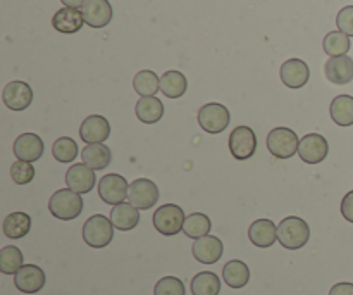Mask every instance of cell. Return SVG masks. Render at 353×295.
I'll list each match as a JSON object with an SVG mask.
<instances>
[{
  "label": "cell",
  "instance_id": "6da1fadb",
  "mask_svg": "<svg viewBox=\"0 0 353 295\" xmlns=\"http://www.w3.org/2000/svg\"><path fill=\"white\" fill-rule=\"evenodd\" d=\"M310 238V228L307 225V221H303L302 218L290 216L279 223L278 227V240L279 244L285 249L290 251H296V249H302L303 245L309 242Z\"/></svg>",
  "mask_w": 353,
  "mask_h": 295
},
{
  "label": "cell",
  "instance_id": "7a4b0ae2",
  "mask_svg": "<svg viewBox=\"0 0 353 295\" xmlns=\"http://www.w3.org/2000/svg\"><path fill=\"white\" fill-rule=\"evenodd\" d=\"M81 235L86 245L93 249H103L112 242L114 225L110 218L103 216V214H95L83 225Z\"/></svg>",
  "mask_w": 353,
  "mask_h": 295
},
{
  "label": "cell",
  "instance_id": "3957f363",
  "mask_svg": "<svg viewBox=\"0 0 353 295\" xmlns=\"http://www.w3.org/2000/svg\"><path fill=\"white\" fill-rule=\"evenodd\" d=\"M48 209H50L52 216H55L57 220H76L83 211V199L79 193L72 192L71 189L57 190L48 200Z\"/></svg>",
  "mask_w": 353,
  "mask_h": 295
},
{
  "label": "cell",
  "instance_id": "277c9868",
  "mask_svg": "<svg viewBox=\"0 0 353 295\" xmlns=\"http://www.w3.org/2000/svg\"><path fill=\"white\" fill-rule=\"evenodd\" d=\"M185 220L186 218L181 207L176 206V204H164L155 211L154 227L161 235L172 237V235H178L179 231H183Z\"/></svg>",
  "mask_w": 353,
  "mask_h": 295
},
{
  "label": "cell",
  "instance_id": "5b68a950",
  "mask_svg": "<svg viewBox=\"0 0 353 295\" xmlns=\"http://www.w3.org/2000/svg\"><path fill=\"white\" fill-rule=\"evenodd\" d=\"M300 140L290 128H274L268 135V149L274 158L290 159L299 154Z\"/></svg>",
  "mask_w": 353,
  "mask_h": 295
},
{
  "label": "cell",
  "instance_id": "8992f818",
  "mask_svg": "<svg viewBox=\"0 0 353 295\" xmlns=\"http://www.w3.org/2000/svg\"><path fill=\"white\" fill-rule=\"evenodd\" d=\"M230 111L223 106V104L210 102L200 107L199 111V124L202 126L203 131L210 135L223 133L230 124Z\"/></svg>",
  "mask_w": 353,
  "mask_h": 295
},
{
  "label": "cell",
  "instance_id": "52a82bcc",
  "mask_svg": "<svg viewBox=\"0 0 353 295\" xmlns=\"http://www.w3.org/2000/svg\"><path fill=\"white\" fill-rule=\"evenodd\" d=\"M257 137L248 126H238L230 135V152L238 161H247L255 154Z\"/></svg>",
  "mask_w": 353,
  "mask_h": 295
},
{
  "label": "cell",
  "instance_id": "ba28073f",
  "mask_svg": "<svg viewBox=\"0 0 353 295\" xmlns=\"http://www.w3.org/2000/svg\"><path fill=\"white\" fill-rule=\"evenodd\" d=\"M128 199H130V204H133L137 209L147 211L157 204L159 189L152 180L138 178L130 185Z\"/></svg>",
  "mask_w": 353,
  "mask_h": 295
},
{
  "label": "cell",
  "instance_id": "9c48e42d",
  "mask_svg": "<svg viewBox=\"0 0 353 295\" xmlns=\"http://www.w3.org/2000/svg\"><path fill=\"white\" fill-rule=\"evenodd\" d=\"M130 185L121 175H105L99 182V196L109 206H119L128 199Z\"/></svg>",
  "mask_w": 353,
  "mask_h": 295
},
{
  "label": "cell",
  "instance_id": "30bf717a",
  "mask_svg": "<svg viewBox=\"0 0 353 295\" xmlns=\"http://www.w3.org/2000/svg\"><path fill=\"white\" fill-rule=\"evenodd\" d=\"M327 152H330V145L323 135L309 133L300 138L299 155L307 164H319L327 158Z\"/></svg>",
  "mask_w": 353,
  "mask_h": 295
},
{
  "label": "cell",
  "instance_id": "8fae6325",
  "mask_svg": "<svg viewBox=\"0 0 353 295\" xmlns=\"http://www.w3.org/2000/svg\"><path fill=\"white\" fill-rule=\"evenodd\" d=\"M95 169H92L90 166H86L85 162L81 164H72L71 168L65 173V183H68V189H71L76 193H88L92 192L93 187H95Z\"/></svg>",
  "mask_w": 353,
  "mask_h": 295
},
{
  "label": "cell",
  "instance_id": "7c38bea8",
  "mask_svg": "<svg viewBox=\"0 0 353 295\" xmlns=\"http://www.w3.org/2000/svg\"><path fill=\"white\" fill-rule=\"evenodd\" d=\"M2 100L10 111H24L33 102V90L24 82H10L3 88Z\"/></svg>",
  "mask_w": 353,
  "mask_h": 295
},
{
  "label": "cell",
  "instance_id": "4fadbf2b",
  "mask_svg": "<svg viewBox=\"0 0 353 295\" xmlns=\"http://www.w3.org/2000/svg\"><path fill=\"white\" fill-rule=\"evenodd\" d=\"M79 137L86 144H103L110 137V124L103 116H88L81 123L79 128Z\"/></svg>",
  "mask_w": 353,
  "mask_h": 295
},
{
  "label": "cell",
  "instance_id": "5bb4252c",
  "mask_svg": "<svg viewBox=\"0 0 353 295\" xmlns=\"http://www.w3.org/2000/svg\"><path fill=\"white\" fill-rule=\"evenodd\" d=\"M193 258L202 265H214L221 259L224 252V245L221 238L212 237V235H205V237L199 238L192 247Z\"/></svg>",
  "mask_w": 353,
  "mask_h": 295
},
{
  "label": "cell",
  "instance_id": "9a60e30c",
  "mask_svg": "<svg viewBox=\"0 0 353 295\" xmlns=\"http://www.w3.org/2000/svg\"><path fill=\"white\" fill-rule=\"evenodd\" d=\"M14 285L23 294H37L45 285V273L34 265H24L14 275Z\"/></svg>",
  "mask_w": 353,
  "mask_h": 295
},
{
  "label": "cell",
  "instance_id": "2e32d148",
  "mask_svg": "<svg viewBox=\"0 0 353 295\" xmlns=\"http://www.w3.org/2000/svg\"><path fill=\"white\" fill-rule=\"evenodd\" d=\"M14 155L19 161L34 162L43 155V142L34 133H23L14 142Z\"/></svg>",
  "mask_w": 353,
  "mask_h": 295
},
{
  "label": "cell",
  "instance_id": "e0dca14e",
  "mask_svg": "<svg viewBox=\"0 0 353 295\" xmlns=\"http://www.w3.org/2000/svg\"><path fill=\"white\" fill-rule=\"evenodd\" d=\"M85 23L92 28H105L112 19V6L109 0H88L81 7Z\"/></svg>",
  "mask_w": 353,
  "mask_h": 295
},
{
  "label": "cell",
  "instance_id": "ac0fdd59",
  "mask_svg": "<svg viewBox=\"0 0 353 295\" xmlns=\"http://www.w3.org/2000/svg\"><path fill=\"white\" fill-rule=\"evenodd\" d=\"M324 75L334 85H347L353 79V59L348 55L330 57L324 64Z\"/></svg>",
  "mask_w": 353,
  "mask_h": 295
},
{
  "label": "cell",
  "instance_id": "d6986e66",
  "mask_svg": "<svg viewBox=\"0 0 353 295\" xmlns=\"http://www.w3.org/2000/svg\"><path fill=\"white\" fill-rule=\"evenodd\" d=\"M309 78V66L300 59H290L281 66V79L288 88H302L307 85Z\"/></svg>",
  "mask_w": 353,
  "mask_h": 295
},
{
  "label": "cell",
  "instance_id": "ffe728a7",
  "mask_svg": "<svg viewBox=\"0 0 353 295\" xmlns=\"http://www.w3.org/2000/svg\"><path fill=\"white\" fill-rule=\"evenodd\" d=\"M248 238L255 247L268 249L278 240V228L271 220H257L248 228Z\"/></svg>",
  "mask_w": 353,
  "mask_h": 295
},
{
  "label": "cell",
  "instance_id": "44dd1931",
  "mask_svg": "<svg viewBox=\"0 0 353 295\" xmlns=\"http://www.w3.org/2000/svg\"><path fill=\"white\" fill-rule=\"evenodd\" d=\"M83 23H85V17H83L81 10L72 9V7H62L52 17V26L65 35L76 33V31L81 30Z\"/></svg>",
  "mask_w": 353,
  "mask_h": 295
},
{
  "label": "cell",
  "instance_id": "7402d4cb",
  "mask_svg": "<svg viewBox=\"0 0 353 295\" xmlns=\"http://www.w3.org/2000/svg\"><path fill=\"white\" fill-rule=\"evenodd\" d=\"M140 209L130 202H123L119 206H114L110 211V221H112L114 228L121 231H130L138 227L140 223Z\"/></svg>",
  "mask_w": 353,
  "mask_h": 295
},
{
  "label": "cell",
  "instance_id": "603a6c76",
  "mask_svg": "<svg viewBox=\"0 0 353 295\" xmlns=\"http://www.w3.org/2000/svg\"><path fill=\"white\" fill-rule=\"evenodd\" d=\"M137 117L145 124H154L164 116V104L157 97H141L134 106Z\"/></svg>",
  "mask_w": 353,
  "mask_h": 295
},
{
  "label": "cell",
  "instance_id": "cb8c5ba5",
  "mask_svg": "<svg viewBox=\"0 0 353 295\" xmlns=\"http://www.w3.org/2000/svg\"><path fill=\"white\" fill-rule=\"evenodd\" d=\"M81 159L86 166H90L92 169H105L107 166L110 164V159H112V154H110V149L103 144H90L83 149Z\"/></svg>",
  "mask_w": 353,
  "mask_h": 295
},
{
  "label": "cell",
  "instance_id": "d4e9b609",
  "mask_svg": "<svg viewBox=\"0 0 353 295\" xmlns=\"http://www.w3.org/2000/svg\"><path fill=\"white\" fill-rule=\"evenodd\" d=\"M223 280L231 289H243L250 280V269L243 261L233 259L223 268Z\"/></svg>",
  "mask_w": 353,
  "mask_h": 295
},
{
  "label": "cell",
  "instance_id": "484cf974",
  "mask_svg": "<svg viewBox=\"0 0 353 295\" xmlns=\"http://www.w3.org/2000/svg\"><path fill=\"white\" fill-rule=\"evenodd\" d=\"M331 120L338 126H352L353 124V97L338 95L334 97L330 107Z\"/></svg>",
  "mask_w": 353,
  "mask_h": 295
},
{
  "label": "cell",
  "instance_id": "4316f807",
  "mask_svg": "<svg viewBox=\"0 0 353 295\" xmlns=\"http://www.w3.org/2000/svg\"><path fill=\"white\" fill-rule=\"evenodd\" d=\"M188 88L186 76L179 71H168L161 76V92L169 99H179Z\"/></svg>",
  "mask_w": 353,
  "mask_h": 295
},
{
  "label": "cell",
  "instance_id": "83f0119b",
  "mask_svg": "<svg viewBox=\"0 0 353 295\" xmlns=\"http://www.w3.org/2000/svg\"><path fill=\"white\" fill-rule=\"evenodd\" d=\"M31 218L26 213H12L3 220V235L9 238H23L30 234Z\"/></svg>",
  "mask_w": 353,
  "mask_h": 295
},
{
  "label": "cell",
  "instance_id": "f1b7e54d",
  "mask_svg": "<svg viewBox=\"0 0 353 295\" xmlns=\"http://www.w3.org/2000/svg\"><path fill=\"white\" fill-rule=\"evenodd\" d=\"M221 280L216 273L202 272L192 280V294L193 295H219Z\"/></svg>",
  "mask_w": 353,
  "mask_h": 295
},
{
  "label": "cell",
  "instance_id": "f546056e",
  "mask_svg": "<svg viewBox=\"0 0 353 295\" xmlns=\"http://www.w3.org/2000/svg\"><path fill=\"white\" fill-rule=\"evenodd\" d=\"M133 88L141 97H155V93L161 90V78L154 71L143 69L134 76Z\"/></svg>",
  "mask_w": 353,
  "mask_h": 295
},
{
  "label": "cell",
  "instance_id": "4dcf8cb0",
  "mask_svg": "<svg viewBox=\"0 0 353 295\" xmlns=\"http://www.w3.org/2000/svg\"><path fill=\"white\" fill-rule=\"evenodd\" d=\"M23 266V252L16 245H6L0 251V272L3 275H16Z\"/></svg>",
  "mask_w": 353,
  "mask_h": 295
},
{
  "label": "cell",
  "instance_id": "1f68e13d",
  "mask_svg": "<svg viewBox=\"0 0 353 295\" xmlns=\"http://www.w3.org/2000/svg\"><path fill=\"white\" fill-rule=\"evenodd\" d=\"M210 227H212V223H210L209 216H205V214L202 213H193L185 220L183 231H185L186 237L196 238V240H199V238L209 235Z\"/></svg>",
  "mask_w": 353,
  "mask_h": 295
},
{
  "label": "cell",
  "instance_id": "d6a6232c",
  "mask_svg": "<svg viewBox=\"0 0 353 295\" xmlns=\"http://www.w3.org/2000/svg\"><path fill=\"white\" fill-rule=\"evenodd\" d=\"M324 52H326L330 57H341V55H347L350 50V37L341 31H331L324 38Z\"/></svg>",
  "mask_w": 353,
  "mask_h": 295
},
{
  "label": "cell",
  "instance_id": "836d02e7",
  "mask_svg": "<svg viewBox=\"0 0 353 295\" xmlns=\"http://www.w3.org/2000/svg\"><path fill=\"white\" fill-rule=\"evenodd\" d=\"M52 154L59 162H72L78 158V145L69 137L57 138L52 145Z\"/></svg>",
  "mask_w": 353,
  "mask_h": 295
},
{
  "label": "cell",
  "instance_id": "e575fe53",
  "mask_svg": "<svg viewBox=\"0 0 353 295\" xmlns=\"http://www.w3.org/2000/svg\"><path fill=\"white\" fill-rule=\"evenodd\" d=\"M154 295H185V285L176 276H165L157 282Z\"/></svg>",
  "mask_w": 353,
  "mask_h": 295
},
{
  "label": "cell",
  "instance_id": "d590c367",
  "mask_svg": "<svg viewBox=\"0 0 353 295\" xmlns=\"http://www.w3.org/2000/svg\"><path fill=\"white\" fill-rule=\"evenodd\" d=\"M10 176L17 185H28L34 178V168L31 166V162L16 161L10 166Z\"/></svg>",
  "mask_w": 353,
  "mask_h": 295
},
{
  "label": "cell",
  "instance_id": "8d00e7d4",
  "mask_svg": "<svg viewBox=\"0 0 353 295\" xmlns=\"http://www.w3.org/2000/svg\"><path fill=\"white\" fill-rule=\"evenodd\" d=\"M336 24L341 33L353 37V6H347L338 12Z\"/></svg>",
  "mask_w": 353,
  "mask_h": 295
},
{
  "label": "cell",
  "instance_id": "74e56055",
  "mask_svg": "<svg viewBox=\"0 0 353 295\" xmlns=\"http://www.w3.org/2000/svg\"><path fill=\"white\" fill-rule=\"evenodd\" d=\"M341 214H343L345 220L353 223V190L348 192L341 200Z\"/></svg>",
  "mask_w": 353,
  "mask_h": 295
},
{
  "label": "cell",
  "instance_id": "f35d334b",
  "mask_svg": "<svg viewBox=\"0 0 353 295\" xmlns=\"http://www.w3.org/2000/svg\"><path fill=\"white\" fill-rule=\"evenodd\" d=\"M330 295H353V283H336V285L331 289Z\"/></svg>",
  "mask_w": 353,
  "mask_h": 295
},
{
  "label": "cell",
  "instance_id": "ab89813d",
  "mask_svg": "<svg viewBox=\"0 0 353 295\" xmlns=\"http://www.w3.org/2000/svg\"><path fill=\"white\" fill-rule=\"evenodd\" d=\"M65 7H72V9H78V7L85 6L88 0H61Z\"/></svg>",
  "mask_w": 353,
  "mask_h": 295
}]
</instances>
